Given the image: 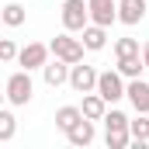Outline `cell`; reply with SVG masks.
Masks as SVG:
<instances>
[{
    "instance_id": "1",
    "label": "cell",
    "mask_w": 149,
    "mask_h": 149,
    "mask_svg": "<svg viewBox=\"0 0 149 149\" xmlns=\"http://www.w3.org/2000/svg\"><path fill=\"white\" fill-rule=\"evenodd\" d=\"M3 94H7V104L10 108H24L28 101H31V94H35V83H31V70H17V73L7 76V83H3Z\"/></svg>"
},
{
    "instance_id": "2",
    "label": "cell",
    "mask_w": 149,
    "mask_h": 149,
    "mask_svg": "<svg viewBox=\"0 0 149 149\" xmlns=\"http://www.w3.org/2000/svg\"><path fill=\"white\" fill-rule=\"evenodd\" d=\"M49 45H52V56H56V59H63V63H70V66H73V63H83V49H87V45H83V38H73V31L56 35Z\"/></svg>"
},
{
    "instance_id": "3",
    "label": "cell",
    "mask_w": 149,
    "mask_h": 149,
    "mask_svg": "<svg viewBox=\"0 0 149 149\" xmlns=\"http://www.w3.org/2000/svg\"><path fill=\"white\" fill-rule=\"evenodd\" d=\"M87 24H90V3H83V0H63V28L76 35Z\"/></svg>"
},
{
    "instance_id": "4",
    "label": "cell",
    "mask_w": 149,
    "mask_h": 149,
    "mask_svg": "<svg viewBox=\"0 0 149 149\" xmlns=\"http://www.w3.org/2000/svg\"><path fill=\"white\" fill-rule=\"evenodd\" d=\"M125 90H128V83H125V76L118 73V70H104L101 80H97V94L108 101V104H118L121 97H125Z\"/></svg>"
},
{
    "instance_id": "5",
    "label": "cell",
    "mask_w": 149,
    "mask_h": 149,
    "mask_svg": "<svg viewBox=\"0 0 149 149\" xmlns=\"http://www.w3.org/2000/svg\"><path fill=\"white\" fill-rule=\"evenodd\" d=\"M97 80H101V73H97L94 66H87V63H73V66H70V87H73L76 94L97 90Z\"/></svg>"
},
{
    "instance_id": "6",
    "label": "cell",
    "mask_w": 149,
    "mask_h": 149,
    "mask_svg": "<svg viewBox=\"0 0 149 149\" xmlns=\"http://www.w3.org/2000/svg\"><path fill=\"white\" fill-rule=\"evenodd\" d=\"M49 56H52V45L28 42V45L21 49V56H17V66H24V70H42V66L49 63Z\"/></svg>"
},
{
    "instance_id": "7",
    "label": "cell",
    "mask_w": 149,
    "mask_h": 149,
    "mask_svg": "<svg viewBox=\"0 0 149 149\" xmlns=\"http://www.w3.org/2000/svg\"><path fill=\"white\" fill-rule=\"evenodd\" d=\"M87 3H90V21L94 24L111 28L118 21V0H87Z\"/></svg>"
},
{
    "instance_id": "8",
    "label": "cell",
    "mask_w": 149,
    "mask_h": 149,
    "mask_svg": "<svg viewBox=\"0 0 149 149\" xmlns=\"http://www.w3.org/2000/svg\"><path fill=\"white\" fill-rule=\"evenodd\" d=\"M125 97L132 101V108L135 111H142V114H149V80H128V90H125Z\"/></svg>"
},
{
    "instance_id": "9",
    "label": "cell",
    "mask_w": 149,
    "mask_h": 149,
    "mask_svg": "<svg viewBox=\"0 0 149 149\" xmlns=\"http://www.w3.org/2000/svg\"><path fill=\"white\" fill-rule=\"evenodd\" d=\"M149 0H118V21L121 24H139L146 17Z\"/></svg>"
},
{
    "instance_id": "10",
    "label": "cell",
    "mask_w": 149,
    "mask_h": 149,
    "mask_svg": "<svg viewBox=\"0 0 149 149\" xmlns=\"http://www.w3.org/2000/svg\"><path fill=\"white\" fill-rule=\"evenodd\" d=\"M42 80H45V87H63V83H70V63H63V59H56V63H45L42 66Z\"/></svg>"
},
{
    "instance_id": "11",
    "label": "cell",
    "mask_w": 149,
    "mask_h": 149,
    "mask_svg": "<svg viewBox=\"0 0 149 149\" xmlns=\"http://www.w3.org/2000/svg\"><path fill=\"white\" fill-rule=\"evenodd\" d=\"M80 108H83V118H90V121H104V114H108V101H104L97 90H90V94H83Z\"/></svg>"
},
{
    "instance_id": "12",
    "label": "cell",
    "mask_w": 149,
    "mask_h": 149,
    "mask_svg": "<svg viewBox=\"0 0 149 149\" xmlns=\"http://www.w3.org/2000/svg\"><path fill=\"white\" fill-rule=\"evenodd\" d=\"M94 135H97V132H94V121H90V118H83V121H76L73 128L66 132V142H70V146H90V142H94Z\"/></svg>"
},
{
    "instance_id": "13",
    "label": "cell",
    "mask_w": 149,
    "mask_h": 149,
    "mask_svg": "<svg viewBox=\"0 0 149 149\" xmlns=\"http://www.w3.org/2000/svg\"><path fill=\"white\" fill-rule=\"evenodd\" d=\"M80 35H83V45H87L90 52H101V49L108 45V28H104V24H94V21H90Z\"/></svg>"
},
{
    "instance_id": "14",
    "label": "cell",
    "mask_w": 149,
    "mask_h": 149,
    "mask_svg": "<svg viewBox=\"0 0 149 149\" xmlns=\"http://www.w3.org/2000/svg\"><path fill=\"white\" fill-rule=\"evenodd\" d=\"M76 121H83V108H76V104H66V108L56 111V128L59 132H70Z\"/></svg>"
},
{
    "instance_id": "15",
    "label": "cell",
    "mask_w": 149,
    "mask_h": 149,
    "mask_svg": "<svg viewBox=\"0 0 149 149\" xmlns=\"http://www.w3.org/2000/svg\"><path fill=\"white\" fill-rule=\"evenodd\" d=\"M142 70H149L146 59H142V52L139 56H125V59H118V73L125 76V80H135V76H142Z\"/></svg>"
},
{
    "instance_id": "16",
    "label": "cell",
    "mask_w": 149,
    "mask_h": 149,
    "mask_svg": "<svg viewBox=\"0 0 149 149\" xmlns=\"http://www.w3.org/2000/svg\"><path fill=\"white\" fill-rule=\"evenodd\" d=\"M128 125H132V118L125 111H118V108H111V111L104 114V132H125Z\"/></svg>"
},
{
    "instance_id": "17",
    "label": "cell",
    "mask_w": 149,
    "mask_h": 149,
    "mask_svg": "<svg viewBox=\"0 0 149 149\" xmlns=\"http://www.w3.org/2000/svg\"><path fill=\"white\" fill-rule=\"evenodd\" d=\"M132 139L135 142H149V114H142V111H135V118H132Z\"/></svg>"
},
{
    "instance_id": "18",
    "label": "cell",
    "mask_w": 149,
    "mask_h": 149,
    "mask_svg": "<svg viewBox=\"0 0 149 149\" xmlns=\"http://www.w3.org/2000/svg\"><path fill=\"white\" fill-rule=\"evenodd\" d=\"M0 17H3V24H7V28H21L28 14H24V7H21V3H7Z\"/></svg>"
},
{
    "instance_id": "19",
    "label": "cell",
    "mask_w": 149,
    "mask_h": 149,
    "mask_svg": "<svg viewBox=\"0 0 149 149\" xmlns=\"http://www.w3.org/2000/svg\"><path fill=\"white\" fill-rule=\"evenodd\" d=\"M104 142H108V149H125L135 139H132V128H125V132H104Z\"/></svg>"
},
{
    "instance_id": "20",
    "label": "cell",
    "mask_w": 149,
    "mask_h": 149,
    "mask_svg": "<svg viewBox=\"0 0 149 149\" xmlns=\"http://www.w3.org/2000/svg\"><path fill=\"white\" fill-rule=\"evenodd\" d=\"M142 49H139V38H118L114 42V56L118 59H125V56H139Z\"/></svg>"
},
{
    "instance_id": "21",
    "label": "cell",
    "mask_w": 149,
    "mask_h": 149,
    "mask_svg": "<svg viewBox=\"0 0 149 149\" xmlns=\"http://www.w3.org/2000/svg\"><path fill=\"white\" fill-rule=\"evenodd\" d=\"M14 132H17L14 114H10V111H0V142H10V139H14Z\"/></svg>"
},
{
    "instance_id": "22",
    "label": "cell",
    "mask_w": 149,
    "mask_h": 149,
    "mask_svg": "<svg viewBox=\"0 0 149 149\" xmlns=\"http://www.w3.org/2000/svg\"><path fill=\"white\" fill-rule=\"evenodd\" d=\"M17 56H21V49L14 45V38H3V42H0V59H3V63H14Z\"/></svg>"
},
{
    "instance_id": "23",
    "label": "cell",
    "mask_w": 149,
    "mask_h": 149,
    "mask_svg": "<svg viewBox=\"0 0 149 149\" xmlns=\"http://www.w3.org/2000/svg\"><path fill=\"white\" fill-rule=\"evenodd\" d=\"M142 59H146V66H149V42L142 45Z\"/></svg>"
}]
</instances>
